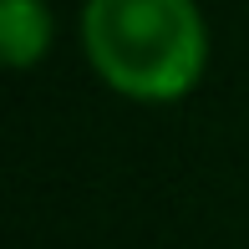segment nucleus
Returning <instances> with one entry per match:
<instances>
[{
    "label": "nucleus",
    "instance_id": "obj_1",
    "mask_svg": "<svg viewBox=\"0 0 249 249\" xmlns=\"http://www.w3.org/2000/svg\"><path fill=\"white\" fill-rule=\"evenodd\" d=\"M82 56L107 92L168 107L209 71V20L198 0H87Z\"/></svg>",
    "mask_w": 249,
    "mask_h": 249
},
{
    "label": "nucleus",
    "instance_id": "obj_2",
    "mask_svg": "<svg viewBox=\"0 0 249 249\" xmlns=\"http://www.w3.org/2000/svg\"><path fill=\"white\" fill-rule=\"evenodd\" d=\"M51 41H56V20L46 0H0V56L10 71L41 66Z\"/></svg>",
    "mask_w": 249,
    "mask_h": 249
}]
</instances>
